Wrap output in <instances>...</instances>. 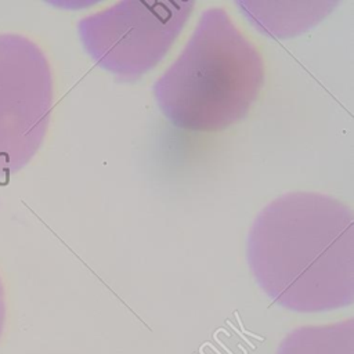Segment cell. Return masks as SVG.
Here are the masks:
<instances>
[{"label": "cell", "instance_id": "1", "mask_svg": "<svg viewBox=\"0 0 354 354\" xmlns=\"http://www.w3.org/2000/svg\"><path fill=\"white\" fill-rule=\"evenodd\" d=\"M246 257L283 308L321 313L354 301V214L333 196L295 191L272 199L250 225Z\"/></svg>", "mask_w": 354, "mask_h": 354}, {"label": "cell", "instance_id": "2", "mask_svg": "<svg viewBox=\"0 0 354 354\" xmlns=\"http://www.w3.org/2000/svg\"><path fill=\"white\" fill-rule=\"evenodd\" d=\"M264 84V61L223 7L206 8L152 93L169 122L220 131L242 120Z\"/></svg>", "mask_w": 354, "mask_h": 354}, {"label": "cell", "instance_id": "3", "mask_svg": "<svg viewBox=\"0 0 354 354\" xmlns=\"http://www.w3.org/2000/svg\"><path fill=\"white\" fill-rule=\"evenodd\" d=\"M194 7V0H123L82 18L77 32L98 66L134 80L163 59Z\"/></svg>", "mask_w": 354, "mask_h": 354}, {"label": "cell", "instance_id": "4", "mask_svg": "<svg viewBox=\"0 0 354 354\" xmlns=\"http://www.w3.org/2000/svg\"><path fill=\"white\" fill-rule=\"evenodd\" d=\"M53 102V72L43 50L22 35L0 33V181L40 149Z\"/></svg>", "mask_w": 354, "mask_h": 354}, {"label": "cell", "instance_id": "5", "mask_svg": "<svg viewBox=\"0 0 354 354\" xmlns=\"http://www.w3.org/2000/svg\"><path fill=\"white\" fill-rule=\"evenodd\" d=\"M339 4L325 1H253L239 0L242 15L263 35L286 39L315 26Z\"/></svg>", "mask_w": 354, "mask_h": 354}, {"label": "cell", "instance_id": "6", "mask_svg": "<svg viewBox=\"0 0 354 354\" xmlns=\"http://www.w3.org/2000/svg\"><path fill=\"white\" fill-rule=\"evenodd\" d=\"M275 354H354V319L296 328Z\"/></svg>", "mask_w": 354, "mask_h": 354}, {"label": "cell", "instance_id": "7", "mask_svg": "<svg viewBox=\"0 0 354 354\" xmlns=\"http://www.w3.org/2000/svg\"><path fill=\"white\" fill-rule=\"evenodd\" d=\"M6 319H7V303H6V290L4 285L0 277V340L4 333V326H6Z\"/></svg>", "mask_w": 354, "mask_h": 354}]
</instances>
